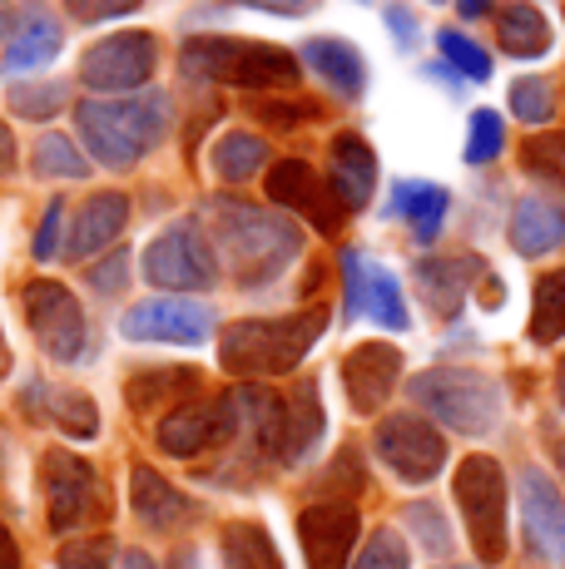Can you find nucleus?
<instances>
[{
  "instance_id": "nucleus-1",
  "label": "nucleus",
  "mask_w": 565,
  "mask_h": 569,
  "mask_svg": "<svg viewBox=\"0 0 565 569\" xmlns=\"http://www.w3.org/2000/svg\"><path fill=\"white\" fill-rule=\"evenodd\" d=\"M209 243L244 288L274 282L303 253V233L293 218L244 199H209Z\"/></svg>"
},
{
  "instance_id": "nucleus-2",
  "label": "nucleus",
  "mask_w": 565,
  "mask_h": 569,
  "mask_svg": "<svg viewBox=\"0 0 565 569\" xmlns=\"http://www.w3.org/2000/svg\"><path fill=\"white\" fill-rule=\"evenodd\" d=\"M70 114L75 129H80V149H90V159L105 163V169L125 173L165 139L169 94L145 90V94H119V100H80Z\"/></svg>"
},
{
  "instance_id": "nucleus-3",
  "label": "nucleus",
  "mask_w": 565,
  "mask_h": 569,
  "mask_svg": "<svg viewBox=\"0 0 565 569\" xmlns=\"http://www.w3.org/2000/svg\"><path fill=\"white\" fill-rule=\"evenodd\" d=\"M323 332H328V308H303L288 317H244V322L224 327L219 367L244 381L288 377Z\"/></svg>"
},
{
  "instance_id": "nucleus-4",
  "label": "nucleus",
  "mask_w": 565,
  "mask_h": 569,
  "mask_svg": "<svg viewBox=\"0 0 565 569\" xmlns=\"http://www.w3.org/2000/svg\"><path fill=\"white\" fill-rule=\"evenodd\" d=\"M179 70L189 80L228 84V90H282L303 74L293 50L238 36H189L179 46Z\"/></svg>"
},
{
  "instance_id": "nucleus-5",
  "label": "nucleus",
  "mask_w": 565,
  "mask_h": 569,
  "mask_svg": "<svg viewBox=\"0 0 565 569\" xmlns=\"http://www.w3.org/2000/svg\"><path fill=\"white\" fill-rule=\"evenodd\" d=\"M412 401L456 436H492L502 426V387L472 367H432L412 377Z\"/></svg>"
},
{
  "instance_id": "nucleus-6",
  "label": "nucleus",
  "mask_w": 565,
  "mask_h": 569,
  "mask_svg": "<svg viewBox=\"0 0 565 569\" xmlns=\"http://www.w3.org/2000/svg\"><path fill=\"white\" fill-rule=\"evenodd\" d=\"M452 496L456 510L466 520V535H472V550L482 555L486 565L506 560V470L496 456H466L452 476Z\"/></svg>"
},
{
  "instance_id": "nucleus-7",
  "label": "nucleus",
  "mask_w": 565,
  "mask_h": 569,
  "mask_svg": "<svg viewBox=\"0 0 565 569\" xmlns=\"http://www.w3.org/2000/svg\"><path fill=\"white\" fill-rule=\"evenodd\" d=\"M224 262L214 253L204 223L184 218V223H169L159 238H149L145 248V282L165 292H209L219 282Z\"/></svg>"
},
{
  "instance_id": "nucleus-8",
  "label": "nucleus",
  "mask_w": 565,
  "mask_h": 569,
  "mask_svg": "<svg viewBox=\"0 0 565 569\" xmlns=\"http://www.w3.org/2000/svg\"><path fill=\"white\" fill-rule=\"evenodd\" d=\"M159 70V40L149 30H119V36L95 40L80 54V84L105 100L119 94H139Z\"/></svg>"
},
{
  "instance_id": "nucleus-9",
  "label": "nucleus",
  "mask_w": 565,
  "mask_h": 569,
  "mask_svg": "<svg viewBox=\"0 0 565 569\" xmlns=\"http://www.w3.org/2000/svg\"><path fill=\"white\" fill-rule=\"evenodd\" d=\"M20 308H26V327L40 342V352L50 362H80L85 342H90V322H85V308L75 302V292L65 282L36 278L20 288Z\"/></svg>"
},
{
  "instance_id": "nucleus-10",
  "label": "nucleus",
  "mask_w": 565,
  "mask_h": 569,
  "mask_svg": "<svg viewBox=\"0 0 565 569\" xmlns=\"http://www.w3.org/2000/svg\"><path fill=\"white\" fill-rule=\"evenodd\" d=\"M40 490H46V520L56 535H75L100 520V476L65 446L40 456Z\"/></svg>"
},
{
  "instance_id": "nucleus-11",
  "label": "nucleus",
  "mask_w": 565,
  "mask_h": 569,
  "mask_svg": "<svg viewBox=\"0 0 565 569\" xmlns=\"http://www.w3.org/2000/svg\"><path fill=\"white\" fill-rule=\"evenodd\" d=\"M155 436H159V451L174 456V461H199V456L234 446V436H238L234 391H224V397H194L184 407L165 411Z\"/></svg>"
},
{
  "instance_id": "nucleus-12",
  "label": "nucleus",
  "mask_w": 565,
  "mask_h": 569,
  "mask_svg": "<svg viewBox=\"0 0 565 569\" xmlns=\"http://www.w3.org/2000/svg\"><path fill=\"white\" fill-rule=\"evenodd\" d=\"M373 446H377V456H383V466L393 470L397 480H407V486H427V480H437L442 466H447V436L417 411L383 416Z\"/></svg>"
},
{
  "instance_id": "nucleus-13",
  "label": "nucleus",
  "mask_w": 565,
  "mask_h": 569,
  "mask_svg": "<svg viewBox=\"0 0 565 569\" xmlns=\"http://www.w3.org/2000/svg\"><path fill=\"white\" fill-rule=\"evenodd\" d=\"M119 332L129 342H169V347H199L214 337V308L194 298H149L135 302L119 317Z\"/></svg>"
},
{
  "instance_id": "nucleus-14",
  "label": "nucleus",
  "mask_w": 565,
  "mask_h": 569,
  "mask_svg": "<svg viewBox=\"0 0 565 569\" xmlns=\"http://www.w3.org/2000/svg\"><path fill=\"white\" fill-rule=\"evenodd\" d=\"M264 189H268V199H274L278 208H288V213H298V218H308L318 233H338L343 228V203L333 199V189H328V179H323L318 169H313L308 159H278L274 169H268V179H264Z\"/></svg>"
},
{
  "instance_id": "nucleus-15",
  "label": "nucleus",
  "mask_w": 565,
  "mask_h": 569,
  "mask_svg": "<svg viewBox=\"0 0 565 569\" xmlns=\"http://www.w3.org/2000/svg\"><path fill=\"white\" fill-rule=\"evenodd\" d=\"M357 535H363V520H357L353 500H313L298 516V540L308 569H347Z\"/></svg>"
},
{
  "instance_id": "nucleus-16",
  "label": "nucleus",
  "mask_w": 565,
  "mask_h": 569,
  "mask_svg": "<svg viewBox=\"0 0 565 569\" xmlns=\"http://www.w3.org/2000/svg\"><path fill=\"white\" fill-rule=\"evenodd\" d=\"M343 282H347V317H373V322L393 327V332H407L412 327L397 278L383 268V262H367L357 248H347L343 253Z\"/></svg>"
},
{
  "instance_id": "nucleus-17",
  "label": "nucleus",
  "mask_w": 565,
  "mask_h": 569,
  "mask_svg": "<svg viewBox=\"0 0 565 569\" xmlns=\"http://www.w3.org/2000/svg\"><path fill=\"white\" fill-rule=\"evenodd\" d=\"M521 520H526L531 550L565 569V496L541 466L521 470Z\"/></svg>"
},
{
  "instance_id": "nucleus-18",
  "label": "nucleus",
  "mask_w": 565,
  "mask_h": 569,
  "mask_svg": "<svg viewBox=\"0 0 565 569\" xmlns=\"http://www.w3.org/2000/svg\"><path fill=\"white\" fill-rule=\"evenodd\" d=\"M402 381V352L393 342H363L343 357V387H347V407L357 416H373L387 407V397Z\"/></svg>"
},
{
  "instance_id": "nucleus-19",
  "label": "nucleus",
  "mask_w": 565,
  "mask_h": 569,
  "mask_svg": "<svg viewBox=\"0 0 565 569\" xmlns=\"http://www.w3.org/2000/svg\"><path fill=\"white\" fill-rule=\"evenodd\" d=\"M328 189L343 213H363L377 193V154L363 134H338L328 144Z\"/></svg>"
},
{
  "instance_id": "nucleus-20",
  "label": "nucleus",
  "mask_w": 565,
  "mask_h": 569,
  "mask_svg": "<svg viewBox=\"0 0 565 569\" xmlns=\"http://www.w3.org/2000/svg\"><path fill=\"white\" fill-rule=\"evenodd\" d=\"M129 223V193L105 189L90 193L70 218V233H65V253L70 258H95L100 248H115V238Z\"/></svg>"
},
{
  "instance_id": "nucleus-21",
  "label": "nucleus",
  "mask_w": 565,
  "mask_h": 569,
  "mask_svg": "<svg viewBox=\"0 0 565 569\" xmlns=\"http://www.w3.org/2000/svg\"><path fill=\"white\" fill-rule=\"evenodd\" d=\"M129 506H135V516L145 520L155 535H174V530H184V525L199 516V510H194V500L184 496L179 486H169L155 466H135V470H129Z\"/></svg>"
},
{
  "instance_id": "nucleus-22",
  "label": "nucleus",
  "mask_w": 565,
  "mask_h": 569,
  "mask_svg": "<svg viewBox=\"0 0 565 569\" xmlns=\"http://www.w3.org/2000/svg\"><path fill=\"white\" fill-rule=\"evenodd\" d=\"M482 278V258L462 253V258H422L412 268V282H417L422 302H427L437 317H456L466 302V288Z\"/></svg>"
},
{
  "instance_id": "nucleus-23",
  "label": "nucleus",
  "mask_w": 565,
  "mask_h": 569,
  "mask_svg": "<svg viewBox=\"0 0 565 569\" xmlns=\"http://www.w3.org/2000/svg\"><path fill=\"white\" fill-rule=\"evenodd\" d=\"M561 243H565V203L526 193V199L511 208V248L521 258H546Z\"/></svg>"
},
{
  "instance_id": "nucleus-24",
  "label": "nucleus",
  "mask_w": 565,
  "mask_h": 569,
  "mask_svg": "<svg viewBox=\"0 0 565 569\" xmlns=\"http://www.w3.org/2000/svg\"><path fill=\"white\" fill-rule=\"evenodd\" d=\"M323 397L318 381H298L293 391H282V461L278 466H303L313 456V446L323 441Z\"/></svg>"
},
{
  "instance_id": "nucleus-25",
  "label": "nucleus",
  "mask_w": 565,
  "mask_h": 569,
  "mask_svg": "<svg viewBox=\"0 0 565 569\" xmlns=\"http://www.w3.org/2000/svg\"><path fill=\"white\" fill-rule=\"evenodd\" d=\"M303 64H308L333 94H343V100H357L367 84V60L353 40H333V36L308 40V46H303Z\"/></svg>"
},
{
  "instance_id": "nucleus-26",
  "label": "nucleus",
  "mask_w": 565,
  "mask_h": 569,
  "mask_svg": "<svg viewBox=\"0 0 565 569\" xmlns=\"http://www.w3.org/2000/svg\"><path fill=\"white\" fill-rule=\"evenodd\" d=\"M496 46L511 60H541L556 46V36H551V20L531 0H506V6H496Z\"/></svg>"
},
{
  "instance_id": "nucleus-27",
  "label": "nucleus",
  "mask_w": 565,
  "mask_h": 569,
  "mask_svg": "<svg viewBox=\"0 0 565 569\" xmlns=\"http://www.w3.org/2000/svg\"><path fill=\"white\" fill-rule=\"evenodd\" d=\"M199 387H204V377H199V367H149V371H135L129 377V387H125V397H129V407H135L139 416H149L155 407H184V401H194L199 397Z\"/></svg>"
},
{
  "instance_id": "nucleus-28",
  "label": "nucleus",
  "mask_w": 565,
  "mask_h": 569,
  "mask_svg": "<svg viewBox=\"0 0 565 569\" xmlns=\"http://www.w3.org/2000/svg\"><path fill=\"white\" fill-rule=\"evenodd\" d=\"M393 213L407 218L417 243H437L442 223H447V213H452V193L442 189V183H427V179H402L397 193H393Z\"/></svg>"
},
{
  "instance_id": "nucleus-29",
  "label": "nucleus",
  "mask_w": 565,
  "mask_h": 569,
  "mask_svg": "<svg viewBox=\"0 0 565 569\" xmlns=\"http://www.w3.org/2000/svg\"><path fill=\"white\" fill-rule=\"evenodd\" d=\"M65 46V30L56 26L50 16H26L16 26V36H10V46H6V74H36V70H46L50 60L60 54Z\"/></svg>"
},
{
  "instance_id": "nucleus-30",
  "label": "nucleus",
  "mask_w": 565,
  "mask_h": 569,
  "mask_svg": "<svg viewBox=\"0 0 565 569\" xmlns=\"http://www.w3.org/2000/svg\"><path fill=\"white\" fill-rule=\"evenodd\" d=\"M209 163L219 173V183H248L268 163V139L254 129H224L209 149Z\"/></svg>"
},
{
  "instance_id": "nucleus-31",
  "label": "nucleus",
  "mask_w": 565,
  "mask_h": 569,
  "mask_svg": "<svg viewBox=\"0 0 565 569\" xmlns=\"http://www.w3.org/2000/svg\"><path fill=\"white\" fill-rule=\"evenodd\" d=\"M526 337L536 347H556L565 337V268H551V272H541V278H536Z\"/></svg>"
},
{
  "instance_id": "nucleus-32",
  "label": "nucleus",
  "mask_w": 565,
  "mask_h": 569,
  "mask_svg": "<svg viewBox=\"0 0 565 569\" xmlns=\"http://www.w3.org/2000/svg\"><path fill=\"white\" fill-rule=\"evenodd\" d=\"M219 545H224V569H282L274 535L254 520H228Z\"/></svg>"
},
{
  "instance_id": "nucleus-33",
  "label": "nucleus",
  "mask_w": 565,
  "mask_h": 569,
  "mask_svg": "<svg viewBox=\"0 0 565 569\" xmlns=\"http://www.w3.org/2000/svg\"><path fill=\"white\" fill-rule=\"evenodd\" d=\"M30 169H36V179H85L90 173V154L70 134H46V139H36Z\"/></svg>"
},
{
  "instance_id": "nucleus-34",
  "label": "nucleus",
  "mask_w": 565,
  "mask_h": 569,
  "mask_svg": "<svg viewBox=\"0 0 565 569\" xmlns=\"http://www.w3.org/2000/svg\"><path fill=\"white\" fill-rule=\"evenodd\" d=\"M46 421L50 426H60L65 436H75V441H90V436H100V407H95L85 391H70V387H60V391H50V401H46Z\"/></svg>"
},
{
  "instance_id": "nucleus-35",
  "label": "nucleus",
  "mask_w": 565,
  "mask_h": 569,
  "mask_svg": "<svg viewBox=\"0 0 565 569\" xmlns=\"http://www.w3.org/2000/svg\"><path fill=\"white\" fill-rule=\"evenodd\" d=\"M70 94H75L70 80H36V84H10L6 100L20 119H56L65 109H75Z\"/></svg>"
},
{
  "instance_id": "nucleus-36",
  "label": "nucleus",
  "mask_w": 565,
  "mask_h": 569,
  "mask_svg": "<svg viewBox=\"0 0 565 569\" xmlns=\"http://www.w3.org/2000/svg\"><path fill=\"white\" fill-rule=\"evenodd\" d=\"M521 169H526L531 179L565 189V129H546V134L526 139V149H521Z\"/></svg>"
},
{
  "instance_id": "nucleus-37",
  "label": "nucleus",
  "mask_w": 565,
  "mask_h": 569,
  "mask_svg": "<svg viewBox=\"0 0 565 569\" xmlns=\"http://www.w3.org/2000/svg\"><path fill=\"white\" fill-rule=\"evenodd\" d=\"M511 114L521 124H551V114H556V84L546 74H521L511 84Z\"/></svg>"
},
{
  "instance_id": "nucleus-38",
  "label": "nucleus",
  "mask_w": 565,
  "mask_h": 569,
  "mask_svg": "<svg viewBox=\"0 0 565 569\" xmlns=\"http://www.w3.org/2000/svg\"><path fill=\"white\" fill-rule=\"evenodd\" d=\"M437 50L447 54L452 70H462L466 80H492V50H482L462 30H437Z\"/></svg>"
},
{
  "instance_id": "nucleus-39",
  "label": "nucleus",
  "mask_w": 565,
  "mask_h": 569,
  "mask_svg": "<svg viewBox=\"0 0 565 569\" xmlns=\"http://www.w3.org/2000/svg\"><path fill=\"white\" fill-rule=\"evenodd\" d=\"M506 149V119L496 109H476L466 129V163H492Z\"/></svg>"
},
{
  "instance_id": "nucleus-40",
  "label": "nucleus",
  "mask_w": 565,
  "mask_h": 569,
  "mask_svg": "<svg viewBox=\"0 0 565 569\" xmlns=\"http://www.w3.org/2000/svg\"><path fill=\"white\" fill-rule=\"evenodd\" d=\"M402 516H407V530L417 535V545L427 555H452V530H447V520H442V510L432 506V500H417V506H407Z\"/></svg>"
},
{
  "instance_id": "nucleus-41",
  "label": "nucleus",
  "mask_w": 565,
  "mask_h": 569,
  "mask_svg": "<svg viewBox=\"0 0 565 569\" xmlns=\"http://www.w3.org/2000/svg\"><path fill=\"white\" fill-rule=\"evenodd\" d=\"M412 565V555H407V545H402V535L397 530H373L367 535V545H363V555L353 560V569H407Z\"/></svg>"
},
{
  "instance_id": "nucleus-42",
  "label": "nucleus",
  "mask_w": 565,
  "mask_h": 569,
  "mask_svg": "<svg viewBox=\"0 0 565 569\" xmlns=\"http://www.w3.org/2000/svg\"><path fill=\"white\" fill-rule=\"evenodd\" d=\"M254 114L264 119V124H274V129H293V124L318 119V104H308V100H258Z\"/></svg>"
},
{
  "instance_id": "nucleus-43",
  "label": "nucleus",
  "mask_w": 565,
  "mask_h": 569,
  "mask_svg": "<svg viewBox=\"0 0 565 569\" xmlns=\"http://www.w3.org/2000/svg\"><path fill=\"white\" fill-rule=\"evenodd\" d=\"M60 228H65V203H60V199H50V203H46V213H40L36 238H30V253H36V262H50V258L60 253Z\"/></svg>"
},
{
  "instance_id": "nucleus-44",
  "label": "nucleus",
  "mask_w": 565,
  "mask_h": 569,
  "mask_svg": "<svg viewBox=\"0 0 565 569\" xmlns=\"http://www.w3.org/2000/svg\"><path fill=\"white\" fill-rule=\"evenodd\" d=\"M110 555H115V545L105 535L100 540H75L60 550V569H110Z\"/></svg>"
},
{
  "instance_id": "nucleus-45",
  "label": "nucleus",
  "mask_w": 565,
  "mask_h": 569,
  "mask_svg": "<svg viewBox=\"0 0 565 569\" xmlns=\"http://www.w3.org/2000/svg\"><path fill=\"white\" fill-rule=\"evenodd\" d=\"M139 6H145V0H65V10H70L80 26H100V20H115V16H135Z\"/></svg>"
},
{
  "instance_id": "nucleus-46",
  "label": "nucleus",
  "mask_w": 565,
  "mask_h": 569,
  "mask_svg": "<svg viewBox=\"0 0 565 569\" xmlns=\"http://www.w3.org/2000/svg\"><path fill=\"white\" fill-rule=\"evenodd\" d=\"M125 282H129V253L125 248H115V258H105V262H95L90 268V288L105 292V298L125 292Z\"/></svg>"
},
{
  "instance_id": "nucleus-47",
  "label": "nucleus",
  "mask_w": 565,
  "mask_h": 569,
  "mask_svg": "<svg viewBox=\"0 0 565 569\" xmlns=\"http://www.w3.org/2000/svg\"><path fill=\"white\" fill-rule=\"evenodd\" d=\"M46 401H50V381L30 377V381H26V391H20V411L36 416V421H46Z\"/></svg>"
},
{
  "instance_id": "nucleus-48",
  "label": "nucleus",
  "mask_w": 565,
  "mask_h": 569,
  "mask_svg": "<svg viewBox=\"0 0 565 569\" xmlns=\"http://www.w3.org/2000/svg\"><path fill=\"white\" fill-rule=\"evenodd\" d=\"M248 10H268V16H308L318 0H238Z\"/></svg>"
},
{
  "instance_id": "nucleus-49",
  "label": "nucleus",
  "mask_w": 565,
  "mask_h": 569,
  "mask_svg": "<svg viewBox=\"0 0 565 569\" xmlns=\"http://www.w3.org/2000/svg\"><path fill=\"white\" fill-rule=\"evenodd\" d=\"M387 26L397 30V46H402V50L417 46V20H412L407 6H393V10H387Z\"/></svg>"
},
{
  "instance_id": "nucleus-50",
  "label": "nucleus",
  "mask_w": 565,
  "mask_h": 569,
  "mask_svg": "<svg viewBox=\"0 0 565 569\" xmlns=\"http://www.w3.org/2000/svg\"><path fill=\"white\" fill-rule=\"evenodd\" d=\"M0 569H20V545H16V535L6 530V520H0Z\"/></svg>"
},
{
  "instance_id": "nucleus-51",
  "label": "nucleus",
  "mask_w": 565,
  "mask_h": 569,
  "mask_svg": "<svg viewBox=\"0 0 565 569\" xmlns=\"http://www.w3.org/2000/svg\"><path fill=\"white\" fill-rule=\"evenodd\" d=\"M16 169V134H10V124L0 119V173Z\"/></svg>"
},
{
  "instance_id": "nucleus-52",
  "label": "nucleus",
  "mask_w": 565,
  "mask_h": 569,
  "mask_svg": "<svg viewBox=\"0 0 565 569\" xmlns=\"http://www.w3.org/2000/svg\"><path fill=\"white\" fill-rule=\"evenodd\" d=\"M119 569H159V565H155V555H145V550H125L119 555Z\"/></svg>"
},
{
  "instance_id": "nucleus-53",
  "label": "nucleus",
  "mask_w": 565,
  "mask_h": 569,
  "mask_svg": "<svg viewBox=\"0 0 565 569\" xmlns=\"http://www.w3.org/2000/svg\"><path fill=\"white\" fill-rule=\"evenodd\" d=\"M169 569H204V565H199V550H179V555L169 560Z\"/></svg>"
},
{
  "instance_id": "nucleus-54",
  "label": "nucleus",
  "mask_w": 565,
  "mask_h": 569,
  "mask_svg": "<svg viewBox=\"0 0 565 569\" xmlns=\"http://www.w3.org/2000/svg\"><path fill=\"white\" fill-rule=\"evenodd\" d=\"M456 10H462L466 20H476V16H482V10H486V0H456Z\"/></svg>"
},
{
  "instance_id": "nucleus-55",
  "label": "nucleus",
  "mask_w": 565,
  "mask_h": 569,
  "mask_svg": "<svg viewBox=\"0 0 565 569\" xmlns=\"http://www.w3.org/2000/svg\"><path fill=\"white\" fill-rule=\"evenodd\" d=\"M556 397H561V407H565V357H561V367H556Z\"/></svg>"
},
{
  "instance_id": "nucleus-56",
  "label": "nucleus",
  "mask_w": 565,
  "mask_h": 569,
  "mask_svg": "<svg viewBox=\"0 0 565 569\" xmlns=\"http://www.w3.org/2000/svg\"><path fill=\"white\" fill-rule=\"evenodd\" d=\"M551 456H556V466H561V476H565V441L551 446Z\"/></svg>"
},
{
  "instance_id": "nucleus-57",
  "label": "nucleus",
  "mask_w": 565,
  "mask_h": 569,
  "mask_svg": "<svg viewBox=\"0 0 565 569\" xmlns=\"http://www.w3.org/2000/svg\"><path fill=\"white\" fill-rule=\"evenodd\" d=\"M6 30H10V10H6V0H0V40H6Z\"/></svg>"
},
{
  "instance_id": "nucleus-58",
  "label": "nucleus",
  "mask_w": 565,
  "mask_h": 569,
  "mask_svg": "<svg viewBox=\"0 0 565 569\" xmlns=\"http://www.w3.org/2000/svg\"><path fill=\"white\" fill-rule=\"evenodd\" d=\"M6 367H10V357H6V342H0V377H6Z\"/></svg>"
},
{
  "instance_id": "nucleus-59",
  "label": "nucleus",
  "mask_w": 565,
  "mask_h": 569,
  "mask_svg": "<svg viewBox=\"0 0 565 569\" xmlns=\"http://www.w3.org/2000/svg\"><path fill=\"white\" fill-rule=\"evenodd\" d=\"M442 569H472V565H442Z\"/></svg>"
},
{
  "instance_id": "nucleus-60",
  "label": "nucleus",
  "mask_w": 565,
  "mask_h": 569,
  "mask_svg": "<svg viewBox=\"0 0 565 569\" xmlns=\"http://www.w3.org/2000/svg\"><path fill=\"white\" fill-rule=\"evenodd\" d=\"M0 461H6V441H0Z\"/></svg>"
},
{
  "instance_id": "nucleus-61",
  "label": "nucleus",
  "mask_w": 565,
  "mask_h": 569,
  "mask_svg": "<svg viewBox=\"0 0 565 569\" xmlns=\"http://www.w3.org/2000/svg\"><path fill=\"white\" fill-rule=\"evenodd\" d=\"M432 6H442V0H432Z\"/></svg>"
}]
</instances>
